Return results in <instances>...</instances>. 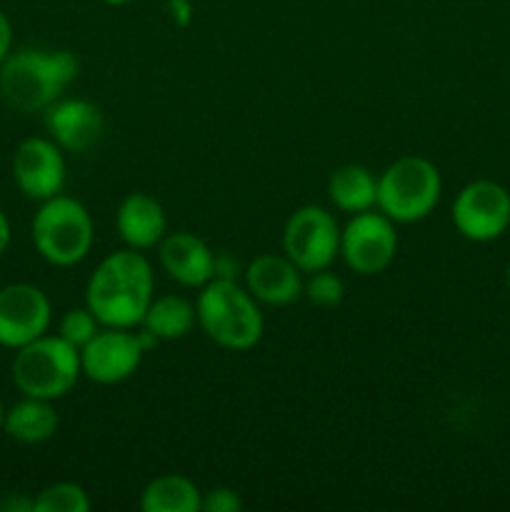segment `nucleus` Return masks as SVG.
Returning <instances> with one entry per match:
<instances>
[{
  "mask_svg": "<svg viewBox=\"0 0 510 512\" xmlns=\"http://www.w3.org/2000/svg\"><path fill=\"white\" fill-rule=\"evenodd\" d=\"M155 278L140 250L105 255L85 285V305L103 328H138L155 298Z\"/></svg>",
  "mask_w": 510,
  "mask_h": 512,
  "instance_id": "nucleus-1",
  "label": "nucleus"
},
{
  "mask_svg": "<svg viewBox=\"0 0 510 512\" xmlns=\"http://www.w3.org/2000/svg\"><path fill=\"white\" fill-rule=\"evenodd\" d=\"M78 70L80 63L70 50H10L0 65V95L20 113H38L63 98Z\"/></svg>",
  "mask_w": 510,
  "mask_h": 512,
  "instance_id": "nucleus-2",
  "label": "nucleus"
},
{
  "mask_svg": "<svg viewBox=\"0 0 510 512\" xmlns=\"http://www.w3.org/2000/svg\"><path fill=\"white\" fill-rule=\"evenodd\" d=\"M195 315L203 333L215 345L235 353L255 348L265 333L258 300L248 293V288H240L238 280L213 278L203 285L195 303Z\"/></svg>",
  "mask_w": 510,
  "mask_h": 512,
  "instance_id": "nucleus-3",
  "label": "nucleus"
},
{
  "mask_svg": "<svg viewBox=\"0 0 510 512\" xmlns=\"http://www.w3.org/2000/svg\"><path fill=\"white\" fill-rule=\"evenodd\" d=\"M30 235L45 263L55 268H73L93 250L95 228L88 208L80 200L58 193L40 203Z\"/></svg>",
  "mask_w": 510,
  "mask_h": 512,
  "instance_id": "nucleus-4",
  "label": "nucleus"
},
{
  "mask_svg": "<svg viewBox=\"0 0 510 512\" xmlns=\"http://www.w3.org/2000/svg\"><path fill=\"white\" fill-rule=\"evenodd\" d=\"M83 375L80 350L60 335H40L15 350L13 383L28 398L60 400L75 388Z\"/></svg>",
  "mask_w": 510,
  "mask_h": 512,
  "instance_id": "nucleus-5",
  "label": "nucleus"
},
{
  "mask_svg": "<svg viewBox=\"0 0 510 512\" xmlns=\"http://www.w3.org/2000/svg\"><path fill=\"white\" fill-rule=\"evenodd\" d=\"M443 178L440 170L420 155H405L390 163L378 178L375 208L393 223H420L440 203Z\"/></svg>",
  "mask_w": 510,
  "mask_h": 512,
  "instance_id": "nucleus-6",
  "label": "nucleus"
},
{
  "mask_svg": "<svg viewBox=\"0 0 510 512\" xmlns=\"http://www.w3.org/2000/svg\"><path fill=\"white\" fill-rule=\"evenodd\" d=\"M283 253L300 273H318L340 255V225L330 210L303 205L288 218L283 230Z\"/></svg>",
  "mask_w": 510,
  "mask_h": 512,
  "instance_id": "nucleus-7",
  "label": "nucleus"
},
{
  "mask_svg": "<svg viewBox=\"0 0 510 512\" xmlns=\"http://www.w3.org/2000/svg\"><path fill=\"white\" fill-rule=\"evenodd\" d=\"M398 253V230L395 223L383 215L365 210L355 213L340 230V255L353 273L380 275L390 268Z\"/></svg>",
  "mask_w": 510,
  "mask_h": 512,
  "instance_id": "nucleus-8",
  "label": "nucleus"
},
{
  "mask_svg": "<svg viewBox=\"0 0 510 512\" xmlns=\"http://www.w3.org/2000/svg\"><path fill=\"white\" fill-rule=\"evenodd\" d=\"M450 215L465 240L493 243L510 228V193L495 180H473L455 195Z\"/></svg>",
  "mask_w": 510,
  "mask_h": 512,
  "instance_id": "nucleus-9",
  "label": "nucleus"
},
{
  "mask_svg": "<svg viewBox=\"0 0 510 512\" xmlns=\"http://www.w3.org/2000/svg\"><path fill=\"white\" fill-rule=\"evenodd\" d=\"M50 300L38 285L10 283L0 288V348L18 350L48 333Z\"/></svg>",
  "mask_w": 510,
  "mask_h": 512,
  "instance_id": "nucleus-10",
  "label": "nucleus"
},
{
  "mask_svg": "<svg viewBox=\"0 0 510 512\" xmlns=\"http://www.w3.org/2000/svg\"><path fill=\"white\" fill-rule=\"evenodd\" d=\"M145 350L130 328H100L90 343L80 348V368L98 385H120L138 373Z\"/></svg>",
  "mask_w": 510,
  "mask_h": 512,
  "instance_id": "nucleus-11",
  "label": "nucleus"
},
{
  "mask_svg": "<svg viewBox=\"0 0 510 512\" xmlns=\"http://www.w3.org/2000/svg\"><path fill=\"white\" fill-rule=\"evenodd\" d=\"M13 178L20 193L30 200H48L63 193L65 158L63 148L53 138H25L15 148Z\"/></svg>",
  "mask_w": 510,
  "mask_h": 512,
  "instance_id": "nucleus-12",
  "label": "nucleus"
},
{
  "mask_svg": "<svg viewBox=\"0 0 510 512\" xmlns=\"http://www.w3.org/2000/svg\"><path fill=\"white\" fill-rule=\"evenodd\" d=\"M45 128L50 138L68 153H88L103 140V110L90 100L60 98L45 108Z\"/></svg>",
  "mask_w": 510,
  "mask_h": 512,
  "instance_id": "nucleus-13",
  "label": "nucleus"
},
{
  "mask_svg": "<svg viewBox=\"0 0 510 512\" xmlns=\"http://www.w3.org/2000/svg\"><path fill=\"white\" fill-rule=\"evenodd\" d=\"M160 268L183 288H203L213 280L215 253L193 233H168L158 245Z\"/></svg>",
  "mask_w": 510,
  "mask_h": 512,
  "instance_id": "nucleus-14",
  "label": "nucleus"
},
{
  "mask_svg": "<svg viewBox=\"0 0 510 512\" xmlns=\"http://www.w3.org/2000/svg\"><path fill=\"white\" fill-rule=\"evenodd\" d=\"M245 288L258 303L283 308L303 295V275L288 255L265 253L245 268Z\"/></svg>",
  "mask_w": 510,
  "mask_h": 512,
  "instance_id": "nucleus-15",
  "label": "nucleus"
},
{
  "mask_svg": "<svg viewBox=\"0 0 510 512\" xmlns=\"http://www.w3.org/2000/svg\"><path fill=\"white\" fill-rule=\"evenodd\" d=\"M115 230L128 248L150 250L168 235V218L153 195L130 193L115 213Z\"/></svg>",
  "mask_w": 510,
  "mask_h": 512,
  "instance_id": "nucleus-16",
  "label": "nucleus"
},
{
  "mask_svg": "<svg viewBox=\"0 0 510 512\" xmlns=\"http://www.w3.org/2000/svg\"><path fill=\"white\" fill-rule=\"evenodd\" d=\"M58 413L53 408V400L28 398L23 395L20 403L5 410L3 430L10 440L23 445H40L48 443L58 433Z\"/></svg>",
  "mask_w": 510,
  "mask_h": 512,
  "instance_id": "nucleus-17",
  "label": "nucleus"
},
{
  "mask_svg": "<svg viewBox=\"0 0 510 512\" xmlns=\"http://www.w3.org/2000/svg\"><path fill=\"white\" fill-rule=\"evenodd\" d=\"M328 198L348 215L373 210L378 203V178L363 165H340L328 180Z\"/></svg>",
  "mask_w": 510,
  "mask_h": 512,
  "instance_id": "nucleus-18",
  "label": "nucleus"
},
{
  "mask_svg": "<svg viewBox=\"0 0 510 512\" xmlns=\"http://www.w3.org/2000/svg\"><path fill=\"white\" fill-rule=\"evenodd\" d=\"M203 493L185 475H158L140 493L143 512H200Z\"/></svg>",
  "mask_w": 510,
  "mask_h": 512,
  "instance_id": "nucleus-19",
  "label": "nucleus"
},
{
  "mask_svg": "<svg viewBox=\"0 0 510 512\" xmlns=\"http://www.w3.org/2000/svg\"><path fill=\"white\" fill-rule=\"evenodd\" d=\"M198 323L195 305L183 295H160L145 310V318L138 328L150 330L158 340H180Z\"/></svg>",
  "mask_w": 510,
  "mask_h": 512,
  "instance_id": "nucleus-20",
  "label": "nucleus"
},
{
  "mask_svg": "<svg viewBox=\"0 0 510 512\" xmlns=\"http://www.w3.org/2000/svg\"><path fill=\"white\" fill-rule=\"evenodd\" d=\"M90 498L83 485L53 483L35 495V512H88Z\"/></svg>",
  "mask_w": 510,
  "mask_h": 512,
  "instance_id": "nucleus-21",
  "label": "nucleus"
},
{
  "mask_svg": "<svg viewBox=\"0 0 510 512\" xmlns=\"http://www.w3.org/2000/svg\"><path fill=\"white\" fill-rule=\"evenodd\" d=\"M98 330H100V323H98V318L90 313L88 305H85V308H70L58 323L60 338L68 340V343L75 345L78 350L83 348L85 343H90Z\"/></svg>",
  "mask_w": 510,
  "mask_h": 512,
  "instance_id": "nucleus-22",
  "label": "nucleus"
},
{
  "mask_svg": "<svg viewBox=\"0 0 510 512\" xmlns=\"http://www.w3.org/2000/svg\"><path fill=\"white\" fill-rule=\"evenodd\" d=\"M303 295L320 308H335V305L343 303L345 285L338 275L328 273V268H325L318 273H310L308 283H303Z\"/></svg>",
  "mask_w": 510,
  "mask_h": 512,
  "instance_id": "nucleus-23",
  "label": "nucleus"
},
{
  "mask_svg": "<svg viewBox=\"0 0 510 512\" xmlns=\"http://www.w3.org/2000/svg\"><path fill=\"white\" fill-rule=\"evenodd\" d=\"M243 508V498L233 488H213L200 500V512H240Z\"/></svg>",
  "mask_w": 510,
  "mask_h": 512,
  "instance_id": "nucleus-24",
  "label": "nucleus"
},
{
  "mask_svg": "<svg viewBox=\"0 0 510 512\" xmlns=\"http://www.w3.org/2000/svg\"><path fill=\"white\" fill-rule=\"evenodd\" d=\"M165 13H168L170 23L178 28H188L193 23V3L190 0H165Z\"/></svg>",
  "mask_w": 510,
  "mask_h": 512,
  "instance_id": "nucleus-25",
  "label": "nucleus"
},
{
  "mask_svg": "<svg viewBox=\"0 0 510 512\" xmlns=\"http://www.w3.org/2000/svg\"><path fill=\"white\" fill-rule=\"evenodd\" d=\"M238 260L230 258L228 253H218L215 255V268H213V278L220 280H235L238 278Z\"/></svg>",
  "mask_w": 510,
  "mask_h": 512,
  "instance_id": "nucleus-26",
  "label": "nucleus"
},
{
  "mask_svg": "<svg viewBox=\"0 0 510 512\" xmlns=\"http://www.w3.org/2000/svg\"><path fill=\"white\" fill-rule=\"evenodd\" d=\"M10 50H13V23H10L8 15L0 10V65L8 58Z\"/></svg>",
  "mask_w": 510,
  "mask_h": 512,
  "instance_id": "nucleus-27",
  "label": "nucleus"
},
{
  "mask_svg": "<svg viewBox=\"0 0 510 512\" xmlns=\"http://www.w3.org/2000/svg\"><path fill=\"white\" fill-rule=\"evenodd\" d=\"M3 512H35V498H25V495H8L0 503Z\"/></svg>",
  "mask_w": 510,
  "mask_h": 512,
  "instance_id": "nucleus-28",
  "label": "nucleus"
},
{
  "mask_svg": "<svg viewBox=\"0 0 510 512\" xmlns=\"http://www.w3.org/2000/svg\"><path fill=\"white\" fill-rule=\"evenodd\" d=\"M10 238H13V230H10V220H8V215L0 210V258L8 253Z\"/></svg>",
  "mask_w": 510,
  "mask_h": 512,
  "instance_id": "nucleus-29",
  "label": "nucleus"
},
{
  "mask_svg": "<svg viewBox=\"0 0 510 512\" xmlns=\"http://www.w3.org/2000/svg\"><path fill=\"white\" fill-rule=\"evenodd\" d=\"M103 3H108V5H125V3H130V0H103Z\"/></svg>",
  "mask_w": 510,
  "mask_h": 512,
  "instance_id": "nucleus-30",
  "label": "nucleus"
},
{
  "mask_svg": "<svg viewBox=\"0 0 510 512\" xmlns=\"http://www.w3.org/2000/svg\"><path fill=\"white\" fill-rule=\"evenodd\" d=\"M3 418H5V408H3V400H0V430H3Z\"/></svg>",
  "mask_w": 510,
  "mask_h": 512,
  "instance_id": "nucleus-31",
  "label": "nucleus"
},
{
  "mask_svg": "<svg viewBox=\"0 0 510 512\" xmlns=\"http://www.w3.org/2000/svg\"><path fill=\"white\" fill-rule=\"evenodd\" d=\"M505 278H508V288H510V265H508V273H505Z\"/></svg>",
  "mask_w": 510,
  "mask_h": 512,
  "instance_id": "nucleus-32",
  "label": "nucleus"
}]
</instances>
